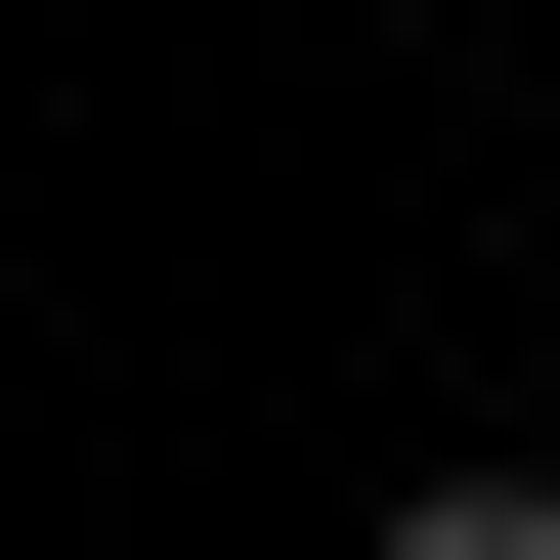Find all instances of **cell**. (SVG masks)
<instances>
[{"label":"cell","mask_w":560,"mask_h":560,"mask_svg":"<svg viewBox=\"0 0 560 560\" xmlns=\"http://www.w3.org/2000/svg\"><path fill=\"white\" fill-rule=\"evenodd\" d=\"M346 560H560V475H388V517H346Z\"/></svg>","instance_id":"obj_1"}]
</instances>
